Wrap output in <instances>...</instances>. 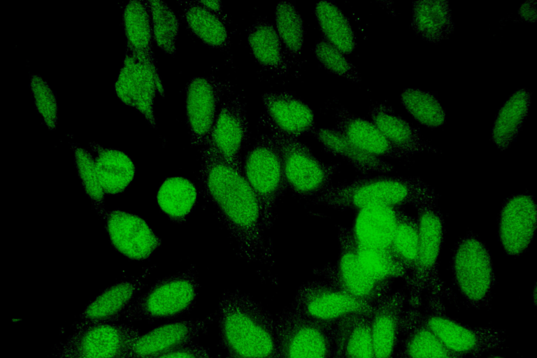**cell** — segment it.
<instances>
[{
  "label": "cell",
  "mask_w": 537,
  "mask_h": 358,
  "mask_svg": "<svg viewBox=\"0 0 537 358\" xmlns=\"http://www.w3.org/2000/svg\"><path fill=\"white\" fill-rule=\"evenodd\" d=\"M200 177L204 192L236 244L240 255L250 262L268 264L271 249L258 199L243 170L215 150L204 146Z\"/></svg>",
  "instance_id": "1"
},
{
  "label": "cell",
  "mask_w": 537,
  "mask_h": 358,
  "mask_svg": "<svg viewBox=\"0 0 537 358\" xmlns=\"http://www.w3.org/2000/svg\"><path fill=\"white\" fill-rule=\"evenodd\" d=\"M217 322L226 358H278L275 319L248 294L224 292Z\"/></svg>",
  "instance_id": "2"
},
{
  "label": "cell",
  "mask_w": 537,
  "mask_h": 358,
  "mask_svg": "<svg viewBox=\"0 0 537 358\" xmlns=\"http://www.w3.org/2000/svg\"><path fill=\"white\" fill-rule=\"evenodd\" d=\"M316 203L339 210H358L373 206L401 208L413 205L418 210L436 207L435 192L417 178L364 176L331 185L315 197Z\"/></svg>",
  "instance_id": "3"
},
{
  "label": "cell",
  "mask_w": 537,
  "mask_h": 358,
  "mask_svg": "<svg viewBox=\"0 0 537 358\" xmlns=\"http://www.w3.org/2000/svg\"><path fill=\"white\" fill-rule=\"evenodd\" d=\"M419 250L413 271L406 278L408 310L420 311L423 296L428 297L426 309L445 312L446 290L438 275L437 266L443 238V222L436 207L419 209Z\"/></svg>",
  "instance_id": "4"
},
{
  "label": "cell",
  "mask_w": 537,
  "mask_h": 358,
  "mask_svg": "<svg viewBox=\"0 0 537 358\" xmlns=\"http://www.w3.org/2000/svg\"><path fill=\"white\" fill-rule=\"evenodd\" d=\"M199 287L195 271L192 268L165 277L132 301L122 317L129 322L176 318L194 307Z\"/></svg>",
  "instance_id": "5"
},
{
  "label": "cell",
  "mask_w": 537,
  "mask_h": 358,
  "mask_svg": "<svg viewBox=\"0 0 537 358\" xmlns=\"http://www.w3.org/2000/svg\"><path fill=\"white\" fill-rule=\"evenodd\" d=\"M244 176L255 192L266 229L271 224L278 199L287 188L281 152L271 134H263L243 162Z\"/></svg>",
  "instance_id": "6"
},
{
  "label": "cell",
  "mask_w": 537,
  "mask_h": 358,
  "mask_svg": "<svg viewBox=\"0 0 537 358\" xmlns=\"http://www.w3.org/2000/svg\"><path fill=\"white\" fill-rule=\"evenodd\" d=\"M270 131L281 152L287 188L297 196L307 198L316 197L332 185L337 164L321 161L296 138Z\"/></svg>",
  "instance_id": "7"
},
{
  "label": "cell",
  "mask_w": 537,
  "mask_h": 358,
  "mask_svg": "<svg viewBox=\"0 0 537 358\" xmlns=\"http://www.w3.org/2000/svg\"><path fill=\"white\" fill-rule=\"evenodd\" d=\"M140 335L133 326L115 322L74 327L58 347L56 358H127Z\"/></svg>",
  "instance_id": "8"
},
{
  "label": "cell",
  "mask_w": 537,
  "mask_h": 358,
  "mask_svg": "<svg viewBox=\"0 0 537 358\" xmlns=\"http://www.w3.org/2000/svg\"><path fill=\"white\" fill-rule=\"evenodd\" d=\"M278 358H333L334 330L289 307L275 319Z\"/></svg>",
  "instance_id": "9"
},
{
  "label": "cell",
  "mask_w": 537,
  "mask_h": 358,
  "mask_svg": "<svg viewBox=\"0 0 537 358\" xmlns=\"http://www.w3.org/2000/svg\"><path fill=\"white\" fill-rule=\"evenodd\" d=\"M452 271L466 303L476 309L489 303L494 285L493 265L489 250L478 238L469 234L458 243Z\"/></svg>",
  "instance_id": "10"
},
{
  "label": "cell",
  "mask_w": 537,
  "mask_h": 358,
  "mask_svg": "<svg viewBox=\"0 0 537 358\" xmlns=\"http://www.w3.org/2000/svg\"><path fill=\"white\" fill-rule=\"evenodd\" d=\"M418 320L450 351L459 356L478 358L503 348V331L492 327H472L450 317L445 312L424 310Z\"/></svg>",
  "instance_id": "11"
},
{
  "label": "cell",
  "mask_w": 537,
  "mask_h": 358,
  "mask_svg": "<svg viewBox=\"0 0 537 358\" xmlns=\"http://www.w3.org/2000/svg\"><path fill=\"white\" fill-rule=\"evenodd\" d=\"M340 253L337 262L319 273L327 281L351 297L374 305L392 292V282H380L371 278L360 266L355 252V243L349 228L339 230Z\"/></svg>",
  "instance_id": "12"
},
{
  "label": "cell",
  "mask_w": 537,
  "mask_h": 358,
  "mask_svg": "<svg viewBox=\"0 0 537 358\" xmlns=\"http://www.w3.org/2000/svg\"><path fill=\"white\" fill-rule=\"evenodd\" d=\"M373 306L351 297L324 280H317L299 287L289 308L310 320L334 326L347 315L369 312Z\"/></svg>",
  "instance_id": "13"
},
{
  "label": "cell",
  "mask_w": 537,
  "mask_h": 358,
  "mask_svg": "<svg viewBox=\"0 0 537 358\" xmlns=\"http://www.w3.org/2000/svg\"><path fill=\"white\" fill-rule=\"evenodd\" d=\"M117 96L125 104L143 115L156 127L154 100L156 92L164 95V87L157 69L128 53L115 85Z\"/></svg>",
  "instance_id": "14"
},
{
  "label": "cell",
  "mask_w": 537,
  "mask_h": 358,
  "mask_svg": "<svg viewBox=\"0 0 537 358\" xmlns=\"http://www.w3.org/2000/svg\"><path fill=\"white\" fill-rule=\"evenodd\" d=\"M407 307V294L401 291L391 292L373 305L371 335L375 358H395Z\"/></svg>",
  "instance_id": "15"
},
{
  "label": "cell",
  "mask_w": 537,
  "mask_h": 358,
  "mask_svg": "<svg viewBox=\"0 0 537 358\" xmlns=\"http://www.w3.org/2000/svg\"><path fill=\"white\" fill-rule=\"evenodd\" d=\"M113 246L133 260H144L159 248L161 239L141 217L122 210L103 214Z\"/></svg>",
  "instance_id": "16"
},
{
  "label": "cell",
  "mask_w": 537,
  "mask_h": 358,
  "mask_svg": "<svg viewBox=\"0 0 537 358\" xmlns=\"http://www.w3.org/2000/svg\"><path fill=\"white\" fill-rule=\"evenodd\" d=\"M536 206L533 197L521 194L508 199L499 220V236L505 252L513 256L523 253L535 234Z\"/></svg>",
  "instance_id": "17"
},
{
  "label": "cell",
  "mask_w": 537,
  "mask_h": 358,
  "mask_svg": "<svg viewBox=\"0 0 537 358\" xmlns=\"http://www.w3.org/2000/svg\"><path fill=\"white\" fill-rule=\"evenodd\" d=\"M222 85L207 77L192 78L186 86V113L192 145L205 146L217 115Z\"/></svg>",
  "instance_id": "18"
},
{
  "label": "cell",
  "mask_w": 537,
  "mask_h": 358,
  "mask_svg": "<svg viewBox=\"0 0 537 358\" xmlns=\"http://www.w3.org/2000/svg\"><path fill=\"white\" fill-rule=\"evenodd\" d=\"M210 320L211 317L208 316L203 319L176 321L158 326L138 337L127 358H154L196 343Z\"/></svg>",
  "instance_id": "19"
},
{
  "label": "cell",
  "mask_w": 537,
  "mask_h": 358,
  "mask_svg": "<svg viewBox=\"0 0 537 358\" xmlns=\"http://www.w3.org/2000/svg\"><path fill=\"white\" fill-rule=\"evenodd\" d=\"M248 136V122L245 107L238 98L226 101L217 113L208 146L219 152L227 161L243 170L241 150Z\"/></svg>",
  "instance_id": "20"
},
{
  "label": "cell",
  "mask_w": 537,
  "mask_h": 358,
  "mask_svg": "<svg viewBox=\"0 0 537 358\" xmlns=\"http://www.w3.org/2000/svg\"><path fill=\"white\" fill-rule=\"evenodd\" d=\"M264 121L270 130L298 138L313 133L315 116L311 108L288 92H268L262 95Z\"/></svg>",
  "instance_id": "21"
},
{
  "label": "cell",
  "mask_w": 537,
  "mask_h": 358,
  "mask_svg": "<svg viewBox=\"0 0 537 358\" xmlns=\"http://www.w3.org/2000/svg\"><path fill=\"white\" fill-rule=\"evenodd\" d=\"M404 212L401 208L368 206L357 210L351 236L359 246L390 250L399 222Z\"/></svg>",
  "instance_id": "22"
},
{
  "label": "cell",
  "mask_w": 537,
  "mask_h": 358,
  "mask_svg": "<svg viewBox=\"0 0 537 358\" xmlns=\"http://www.w3.org/2000/svg\"><path fill=\"white\" fill-rule=\"evenodd\" d=\"M336 129L363 151L378 157L403 159L410 155L391 143L373 122L340 106L335 113Z\"/></svg>",
  "instance_id": "23"
},
{
  "label": "cell",
  "mask_w": 537,
  "mask_h": 358,
  "mask_svg": "<svg viewBox=\"0 0 537 358\" xmlns=\"http://www.w3.org/2000/svg\"><path fill=\"white\" fill-rule=\"evenodd\" d=\"M371 312L347 315L333 326V358H375L371 335Z\"/></svg>",
  "instance_id": "24"
},
{
  "label": "cell",
  "mask_w": 537,
  "mask_h": 358,
  "mask_svg": "<svg viewBox=\"0 0 537 358\" xmlns=\"http://www.w3.org/2000/svg\"><path fill=\"white\" fill-rule=\"evenodd\" d=\"M141 287L139 280L122 281L105 289L81 313L74 327L115 322L124 312Z\"/></svg>",
  "instance_id": "25"
},
{
  "label": "cell",
  "mask_w": 537,
  "mask_h": 358,
  "mask_svg": "<svg viewBox=\"0 0 537 358\" xmlns=\"http://www.w3.org/2000/svg\"><path fill=\"white\" fill-rule=\"evenodd\" d=\"M129 53L154 69L153 33L147 1H130L123 13Z\"/></svg>",
  "instance_id": "26"
},
{
  "label": "cell",
  "mask_w": 537,
  "mask_h": 358,
  "mask_svg": "<svg viewBox=\"0 0 537 358\" xmlns=\"http://www.w3.org/2000/svg\"><path fill=\"white\" fill-rule=\"evenodd\" d=\"M406 310L402 337L395 358H465L448 350L417 319Z\"/></svg>",
  "instance_id": "27"
},
{
  "label": "cell",
  "mask_w": 537,
  "mask_h": 358,
  "mask_svg": "<svg viewBox=\"0 0 537 358\" xmlns=\"http://www.w3.org/2000/svg\"><path fill=\"white\" fill-rule=\"evenodd\" d=\"M369 113L373 122L382 134L410 155L425 151L436 152L435 148L421 138L417 129L396 115L390 106L383 103L374 104Z\"/></svg>",
  "instance_id": "28"
},
{
  "label": "cell",
  "mask_w": 537,
  "mask_h": 358,
  "mask_svg": "<svg viewBox=\"0 0 537 358\" xmlns=\"http://www.w3.org/2000/svg\"><path fill=\"white\" fill-rule=\"evenodd\" d=\"M313 134L326 152L343 158L361 173H387L394 169L382 158L357 148L336 129L320 128Z\"/></svg>",
  "instance_id": "29"
},
{
  "label": "cell",
  "mask_w": 537,
  "mask_h": 358,
  "mask_svg": "<svg viewBox=\"0 0 537 358\" xmlns=\"http://www.w3.org/2000/svg\"><path fill=\"white\" fill-rule=\"evenodd\" d=\"M96 171L104 193L116 194L123 192L131 182L135 175V166L122 151L105 148L94 143Z\"/></svg>",
  "instance_id": "30"
},
{
  "label": "cell",
  "mask_w": 537,
  "mask_h": 358,
  "mask_svg": "<svg viewBox=\"0 0 537 358\" xmlns=\"http://www.w3.org/2000/svg\"><path fill=\"white\" fill-rule=\"evenodd\" d=\"M412 28L424 40L437 43L454 32L451 10L447 1H417L413 3Z\"/></svg>",
  "instance_id": "31"
},
{
  "label": "cell",
  "mask_w": 537,
  "mask_h": 358,
  "mask_svg": "<svg viewBox=\"0 0 537 358\" xmlns=\"http://www.w3.org/2000/svg\"><path fill=\"white\" fill-rule=\"evenodd\" d=\"M531 99V92L521 89L500 109L492 129V140L500 150L507 149L517 136L527 116Z\"/></svg>",
  "instance_id": "32"
},
{
  "label": "cell",
  "mask_w": 537,
  "mask_h": 358,
  "mask_svg": "<svg viewBox=\"0 0 537 358\" xmlns=\"http://www.w3.org/2000/svg\"><path fill=\"white\" fill-rule=\"evenodd\" d=\"M248 41L255 59L264 68L277 73L287 70V62L275 28L265 20H257L249 29Z\"/></svg>",
  "instance_id": "33"
},
{
  "label": "cell",
  "mask_w": 537,
  "mask_h": 358,
  "mask_svg": "<svg viewBox=\"0 0 537 358\" xmlns=\"http://www.w3.org/2000/svg\"><path fill=\"white\" fill-rule=\"evenodd\" d=\"M315 15L324 39L345 55L355 48L352 28L343 13L331 1H321L315 6Z\"/></svg>",
  "instance_id": "34"
},
{
  "label": "cell",
  "mask_w": 537,
  "mask_h": 358,
  "mask_svg": "<svg viewBox=\"0 0 537 358\" xmlns=\"http://www.w3.org/2000/svg\"><path fill=\"white\" fill-rule=\"evenodd\" d=\"M185 3L184 15L192 32L209 46L216 48L227 46L228 31L220 15L203 6L199 1Z\"/></svg>",
  "instance_id": "35"
},
{
  "label": "cell",
  "mask_w": 537,
  "mask_h": 358,
  "mask_svg": "<svg viewBox=\"0 0 537 358\" xmlns=\"http://www.w3.org/2000/svg\"><path fill=\"white\" fill-rule=\"evenodd\" d=\"M195 185L186 178L172 177L166 179L157 193V203L169 218L175 222L185 219L196 201Z\"/></svg>",
  "instance_id": "36"
},
{
  "label": "cell",
  "mask_w": 537,
  "mask_h": 358,
  "mask_svg": "<svg viewBox=\"0 0 537 358\" xmlns=\"http://www.w3.org/2000/svg\"><path fill=\"white\" fill-rule=\"evenodd\" d=\"M355 252L360 266L373 280L393 282L396 278L405 279L406 272L391 250L365 248L355 244Z\"/></svg>",
  "instance_id": "37"
},
{
  "label": "cell",
  "mask_w": 537,
  "mask_h": 358,
  "mask_svg": "<svg viewBox=\"0 0 537 358\" xmlns=\"http://www.w3.org/2000/svg\"><path fill=\"white\" fill-rule=\"evenodd\" d=\"M390 250L406 272V278L413 271L419 250L418 220L403 213L397 225Z\"/></svg>",
  "instance_id": "38"
},
{
  "label": "cell",
  "mask_w": 537,
  "mask_h": 358,
  "mask_svg": "<svg viewBox=\"0 0 537 358\" xmlns=\"http://www.w3.org/2000/svg\"><path fill=\"white\" fill-rule=\"evenodd\" d=\"M275 19L276 31L287 51L293 57L300 55L303 43V20L295 6L289 1L278 3Z\"/></svg>",
  "instance_id": "39"
},
{
  "label": "cell",
  "mask_w": 537,
  "mask_h": 358,
  "mask_svg": "<svg viewBox=\"0 0 537 358\" xmlns=\"http://www.w3.org/2000/svg\"><path fill=\"white\" fill-rule=\"evenodd\" d=\"M152 27L153 39L165 52L173 56L179 22L173 10L162 1H147Z\"/></svg>",
  "instance_id": "40"
},
{
  "label": "cell",
  "mask_w": 537,
  "mask_h": 358,
  "mask_svg": "<svg viewBox=\"0 0 537 358\" xmlns=\"http://www.w3.org/2000/svg\"><path fill=\"white\" fill-rule=\"evenodd\" d=\"M401 103L407 111L421 124L435 128L445 123V113L438 101L429 92L419 89H406Z\"/></svg>",
  "instance_id": "41"
},
{
  "label": "cell",
  "mask_w": 537,
  "mask_h": 358,
  "mask_svg": "<svg viewBox=\"0 0 537 358\" xmlns=\"http://www.w3.org/2000/svg\"><path fill=\"white\" fill-rule=\"evenodd\" d=\"M314 52L317 60L328 71L354 83L361 81L356 67L347 59L345 54L324 38L316 43Z\"/></svg>",
  "instance_id": "42"
},
{
  "label": "cell",
  "mask_w": 537,
  "mask_h": 358,
  "mask_svg": "<svg viewBox=\"0 0 537 358\" xmlns=\"http://www.w3.org/2000/svg\"><path fill=\"white\" fill-rule=\"evenodd\" d=\"M74 155L84 188L92 201L99 206L103 202L105 193L98 179L94 158L87 150L81 148L75 149Z\"/></svg>",
  "instance_id": "43"
},
{
  "label": "cell",
  "mask_w": 537,
  "mask_h": 358,
  "mask_svg": "<svg viewBox=\"0 0 537 358\" xmlns=\"http://www.w3.org/2000/svg\"><path fill=\"white\" fill-rule=\"evenodd\" d=\"M31 87L38 112L50 129L55 128L57 122V105L55 94L48 84L39 76L31 78Z\"/></svg>",
  "instance_id": "44"
},
{
  "label": "cell",
  "mask_w": 537,
  "mask_h": 358,
  "mask_svg": "<svg viewBox=\"0 0 537 358\" xmlns=\"http://www.w3.org/2000/svg\"><path fill=\"white\" fill-rule=\"evenodd\" d=\"M154 358H221L211 354L206 347L194 343L171 350Z\"/></svg>",
  "instance_id": "45"
},
{
  "label": "cell",
  "mask_w": 537,
  "mask_h": 358,
  "mask_svg": "<svg viewBox=\"0 0 537 358\" xmlns=\"http://www.w3.org/2000/svg\"><path fill=\"white\" fill-rule=\"evenodd\" d=\"M519 13L520 16L525 20L536 22V1H529L525 2L520 8Z\"/></svg>",
  "instance_id": "46"
},
{
  "label": "cell",
  "mask_w": 537,
  "mask_h": 358,
  "mask_svg": "<svg viewBox=\"0 0 537 358\" xmlns=\"http://www.w3.org/2000/svg\"><path fill=\"white\" fill-rule=\"evenodd\" d=\"M203 6L220 15L222 13V2L220 1H199Z\"/></svg>",
  "instance_id": "47"
},
{
  "label": "cell",
  "mask_w": 537,
  "mask_h": 358,
  "mask_svg": "<svg viewBox=\"0 0 537 358\" xmlns=\"http://www.w3.org/2000/svg\"><path fill=\"white\" fill-rule=\"evenodd\" d=\"M478 358H506V357L501 355L488 354V355H485Z\"/></svg>",
  "instance_id": "48"
}]
</instances>
